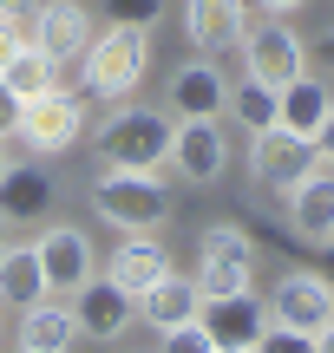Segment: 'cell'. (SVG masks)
Masks as SVG:
<instances>
[{"instance_id": "6da1fadb", "label": "cell", "mask_w": 334, "mask_h": 353, "mask_svg": "<svg viewBox=\"0 0 334 353\" xmlns=\"http://www.w3.org/2000/svg\"><path fill=\"white\" fill-rule=\"evenodd\" d=\"M144 72H151V33H138V26H105L79 52V85L105 105H125L144 85Z\"/></svg>"}, {"instance_id": "7a4b0ae2", "label": "cell", "mask_w": 334, "mask_h": 353, "mask_svg": "<svg viewBox=\"0 0 334 353\" xmlns=\"http://www.w3.org/2000/svg\"><path fill=\"white\" fill-rule=\"evenodd\" d=\"M92 210L118 229V236H157L170 223V190L157 170H105L92 183Z\"/></svg>"}, {"instance_id": "3957f363", "label": "cell", "mask_w": 334, "mask_h": 353, "mask_svg": "<svg viewBox=\"0 0 334 353\" xmlns=\"http://www.w3.org/2000/svg\"><path fill=\"white\" fill-rule=\"evenodd\" d=\"M92 151L105 157V170H164V157H170V118L157 112V105H131L125 99L99 125Z\"/></svg>"}, {"instance_id": "277c9868", "label": "cell", "mask_w": 334, "mask_h": 353, "mask_svg": "<svg viewBox=\"0 0 334 353\" xmlns=\"http://www.w3.org/2000/svg\"><path fill=\"white\" fill-rule=\"evenodd\" d=\"M197 294L204 301H223V294H256V242L236 223H210L204 249H197Z\"/></svg>"}, {"instance_id": "5b68a950", "label": "cell", "mask_w": 334, "mask_h": 353, "mask_svg": "<svg viewBox=\"0 0 334 353\" xmlns=\"http://www.w3.org/2000/svg\"><path fill=\"white\" fill-rule=\"evenodd\" d=\"M79 138H86V99H79V92L52 85V92H39V99L20 105L13 144H26L33 157H59V151H72Z\"/></svg>"}, {"instance_id": "8992f818", "label": "cell", "mask_w": 334, "mask_h": 353, "mask_svg": "<svg viewBox=\"0 0 334 353\" xmlns=\"http://www.w3.org/2000/svg\"><path fill=\"white\" fill-rule=\"evenodd\" d=\"M236 52H243V72L256 79V85H269V92H282L288 79L308 72V46H302V33H295L288 20H262V26H249Z\"/></svg>"}, {"instance_id": "52a82bcc", "label": "cell", "mask_w": 334, "mask_h": 353, "mask_svg": "<svg viewBox=\"0 0 334 353\" xmlns=\"http://www.w3.org/2000/svg\"><path fill=\"white\" fill-rule=\"evenodd\" d=\"M262 307H269L275 327H295V334H322L334 321V281L322 268H288L282 281H275L269 294H262Z\"/></svg>"}, {"instance_id": "ba28073f", "label": "cell", "mask_w": 334, "mask_h": 353, "mask_svg": "<svg viewBox=\"0 0 334 353\" xmlns=\"http://www.w3.org/2000/svg\"><path fill=\"white\" fill-rule=\"evenodd\" d=\"M315 164H322V157H315V138H295V131H282V125L249 138V176H256V190H269V196H288Z\"/></svg>"}, {"instance_id": "9c48e42d", "label": "cell", "mask_w": 334, "mask_h": 353, "mask_svg": "<svg viewBox=\"0 0 334 353\" xmlns=\"http://www.w3.org/2000/svg\"><path fill=\"white\" fill-rule=\"evenodd\" d=\"M170 170L184 176V183H217L223 170H230V138H223V118H177L170 125Z\"/></svg>"}, {"instance_id": "30bf717a", "label": "cell", "mask_w": 334, "mask_h": 353, "mask_svg": "<svg viewBox=\"0 0 334 353\" xmlns=\"http://www.w3.org/2000/svg\"><path fill=\"white\" fill-rule=\"evenodd\" d=\"M33 255H39V268H46V294L52 301H72L92 281V236L72 229V223H52L46 236L33 242Z\"/></svg>"}, {"instance_id": "8fae6325", "label": "cell", "mask_w": 334, "mask_h": 353, "mask_svg": "<svg viewBox=\"0 0 334 353\" xmlns=\"http://www.w3.org/2000/svg\"><path fill=\"white\" fill-rule=\"evenodd\" d=\"M26 39H33L52 65L79 59V52L92 46V13H86V0H39V7L26 13Z\"/></svg>"}, {"instance_id": "7c38bea8", "label": "cell", "mask_w": 334, "mask_h": 353, "mask_svg": "<svg viewBox=\"0 0 334 353\" xmlns=\"http://www.w3.org/2000/svg\"><path fill=\"white\" fill-rule=\"evenodd\" d=\"M249 33V0H184V46L217 59V52H236Z\"/></svg>"}, {"instance_id": "4fadbf2b", "label": "cell", "mask_w": 334, "mask_h": 353, "mask_svg": "<svg viewBox=\"0 0 334 353\" xmlns=\"http://www.w3.org/2000/svg\"><path fill=\"white\" fill-rule=\"evenodd\" d=\"M72 314H79V341H125L131 327H138V301H131L125 288H112L105 275H92L86 288L72 294Z\"/></svg>"}, {"instance_id": "5bb4252c", "label": "cell", "mask_w": 334, "mask_h": 353, "mask_svg": "<svg viewBox=\"0 0 334 353\" xmlns=\"http://www.w3.org/2000/svg\"><path fill=\"white\" fill-rule=\"evenodd\" d=\"M170 112L177 118H223V105H230V79H223L217 59H204V52H190V59L170 72Z\"/></svg>"}, {"instance_id": "9a60e30c", "label": "cell", "mask_w": 334, "mask_h": 353, "mask_svg": "<svg viewBox=\"0 0 334 353\" xmlns=\"http://www.w3.org/2000/svg\"><path fill=\"white\" fill-rule=\"evenodd\" d=\"M282 203H288V229H295L308 249H328V242H334V170L315 164Z\"/></svg>"}, {"instance_id": "2e32d148", "label": "cell", "mask_w": 334, "mask_h": 353, "mask_svg": "<svg viewBox=\"0 0 334 353\" xmlns=\"http://www.w3.org/2000/svg\"><path fill=\"white\" fill-rule=\"evenodd\" d=\"M170 268H177V262H170V249H164L157 236H125V242L112 249V262H105V281H112V288H125L131 301H138V294L157 288Z\"/></svg>"}, {"instance_id": "e0dca14e", "label": "cell", "mask_w": 334, "mask_h": 353, "mask_svg": "<svg viewBox=\"0 0 334 353\" xmlns=\"http://www.w3.org/2000/svg\"><path fill=\"white\" fill-rule=\"evenodd\" d=\"M52 196H59V190H52L46 170H39V157H33V164H7V170H0V223H7V229L39 223V216L52 210Z\"/></svg>"}, {"instance_id": "ac0fdd59", "label": "cell", "mask_w": 334, "mask_h": 353, "mask_svg": "<svg viewBox=\"0 0 334 353\" xmlns=\"http://www.w3.org/2000/svg\"><path fill=\"white\" fill-rule=\"evenodd\" d=\"M197 321L217 347H256V334L269 327V307H262V294H223V301H204Z\"/></svg>"}, {"instance_id": "d6986e66", "label": "cell", "mask_w": 334, "mask_h": 353, "mask_svg": "<svg viewBox=\"0 0 334 353\" xmlns=\"http://www.w3.org/2000/svg\"><path fill=\"white\" fill-rule=\"evenodd\" d=\"M197 314H204V294H197V281H190V275H177V268H170L157 288H144V294H138V321H144V327H157V334L190 327Z\"/></svg>"}, {"instance_id": "ffe728a7", "label": "cell", "mask_w": 334, "mask_h": 353, "mask_svg": "<svg viewBox=\"0 0 334 353\" xmlns=\"http://www.w3.org/2000/svg\"><path fill=\"white\" fill-rule=\"evenodd\" d=\"M13 347H39V353H72L79 347V314L72 301H33L20 307V334H13Z\"/></svg>"}, {"instance_id": "44dd1931", "label": "cell", "mask_w": 334, "mask_h": 353, "mask_svg": "<svg viewBox=\"0 0 334 353\" xmlns=\"http://www.w3.org/2000/svg\"><path fill=\"white\" fill-rule=\"evenodd\" d=\"M328 105H334V85L315 79V72H302V79H288V85L275 92V125L295 131V138H315L322 118H328Z\"/></svg>"}, {"instance_id": "7402d4cb", "label": "cell", "mask_w": 334, "mask_h": 353, "mask_svg": "<svg viewBox=\"0 0 334 353\" xmlns=\"http://www.w3.org/2000/svg\"><path fill=\"white\" fill-rule=\"evenodd\" d=\"M33 301H46V268H39V255H33V242H7L0 249V307H33Z\"/></svg>"}, {"instance_id": "603a6c76", "label": "cell", "mask_w": 334, "mask_h": 353, "mask_svg": "<svg viewBox=\"0 0 334 353\" xmlns=\"http://www.w3.org/2000/svg\"><path fill=\"white\" fill-rule=\"evenodd\" d=\"M0 85H7V92H13V99H20V105H26V99H39V92H52V85H59V65H52V59H46V52H39V46H33V39H26V46H20V52H13V59H7V65H0Z\"/></svg>"}, {"instance_id": "cb8c5ba5", "label": "cell", "mask_w": 334, "mask_h": 353, "mask_svg": "<svg viewBox=\"0 0 334 353\" xmlns=\"http://www.w3.org/2000/svg\"><path fill=\"white\" fill-rule=\"evenodd\" d=\"M223 112H230L236 125L256 138V131H269V125H275V92H269V85H256V79H243V85H230V105H223Z\"/></svg>"}, {"instance_id": "d4e9b609", "label": "cell", "mask_w": 334, "mask_h": 353, "mask_svg": "<svg viewBox=\"0 0 334 353\" xmlns=\"http://www.w3.org/2000/svg\"><path fill=\"white\" fill-rule=\"evenodd\" d=\"M170 0H99V20L105 26H138V33H151L157 20H164Z\"/></svg>"}, {"instance_id": "484cf974", "label": "cell", "mask_w": 334, "mask_h": 353, "mask_svg": "<svg viewBox=\"0 0 334 353\" xmlns=\"http://www.w3.org/2000/svg\"><path fill=\"white\" fill-rule=\"evenodd\" d=\"M249 353H315V334H295V327H275V321H269Z\"/></svg>"}, {"instance_id": "4316f807", "label": "cell", "mask_w": 334, "mask_h": 353, "mask_svg": "<svg viewBox=\"0 0 334 353\" xmlns=\"http://www.w3.org/2000/svg\"><path fill=\"white\" fill-rule=\"evenodd\" d=\"M217 341L204 334V321H190V327H170V334H157V353H210Z\"/></svg>"}, {"instance_id": "83f0119b", "label": "cell", "mask_w": 334, "mask_h": 353, "mask_svg": "<svg viewBox=\"0 0 334 353\" xmlns=\"http://www.w3.org/2000/svg\"><path fill=\"white\" fill-rule=\"evenodd\" d=\"M20 46H26V20H0V65H7Z\"/></svg>"}, {"instance_id": "f1b7e54d", "label": "cell", "mask_w": 334, "mask_h": 353, "mask_svg": "<svg viewBox=\"0 0 334 353\" xmlns=\"http://www.w3.org/2000/svg\"><path fill=\"white\" fill-rule=\"evenodd\" d=\"M315 157H322V170H334V105H328L322 131H315Z\"/></svg>"}, {"instance_id": "f546056e", "label": "cell", "mask_w": 334, "mask_h": 353, "mask_svg": "<svg viewBox=\"0 0 334 353\" xmlns=\"http://www.w3.org/2000/svg\"><path fill=\"white\" fill-rule=\"evenodd\" d=\"M13 125H20V99L0 85V138H13Z\"/></svg>"}, {"instance_id": "4dcf8cb0", "label": "cell", "mask_w": 334, "mask_h": 353, "mask_svg": "<svg viewBox=\"0 0 334 353\" xmlns=\"http://www.w3.org/2000/svg\"><path fill=\"white\" fill-rule=\"evenodd\" d=\"M256 7L269 13V20H288V13H302V7H308V0H256Z\"/></svg>"}, {"instance_id": "1f68e13d", "label": "cell", "mask_w": 334, "mask_h": 353, "mask_svg": "<svg viewBox=\"0 0 334 353\" xmlns=\"http://www.w3.org/2000/svg\"><path fill=\"white\" fill-rule=\"evenodd\" d=\"M33 7H39V0H0V20H26Z\"/></svg>"}, {"instance_id": "d6a6232c", "label": "cell", "mask_w": 334, "mask_h": 353, "mask_svg": "<svg viewBox=\"0 0 334 353\" xmlns=\"http://www.w3.org/2000/svg\"><path fill=\"white\" fill-rule=\"evenodd\" d=\"M315 353H334V321H328L322 334H315Z\"/></svg>"}, {"instance_id": "836d02e7", "label": "cell", "mask_w": 334, "mask_h": 353, "mask_svg": "<svg viewBox=\"0 0 334 353\" xmlns=\"http://www.w3.org/2000/svg\"><path fill=\"white\" fill-rule=\"evenodd\" d=\"M315 52H322V65H334V26L322 33V46H315Z\"/></svg>"}, {"instance_id": "e575fe53", "label": "cell", "mask_w": 334, "mask_h": 353, "mask_svg": "<svg viewBox=\"0 0 334 353\" xmlns=\"http://www.w3.org/2000/svg\"><path fill=\"white\" fill-rule=\"evenodd\" d=\"M322 255H328V268H322V275H328V281H334V242H328V249H322Z\"/></svg>"}, {"instance_id": "d590c367", "label": "cell", "mask_w": 334, "mask_h": 353, "mask_svg": "<svg viewBox=\"0 0 334 353\" xmlns=\"http://www.w3.org/2000/svg\"><path fill=\"white\" fill-rule=\"evenodd\" d=\"M7 144H13V138H0V170H7V164H13V157H7Z\"/></svg>"}, {"instance_id": "8d00e7d4", "label": "cell", "mask_w": 334, "mask_h": 353, "mask_svg": "<svg viewBox=\"0 0 334 353\" xmlns=\"http://www.w3.org/2000/svg\"><path fill=\"white\" fill-rule=\"evenodd\" d=\"M0 347H7V307H0Z\"/></svg>"}, {"instance_id": "74e56055", "label": "cell", "mask_w": 334, "mask_h": 353, "mask_svg": "<svg viewBox=\"0 0 334 353\" xmlns=\"http://www.w3.org/2000/svg\"><path fill=\"white\" fill-rule=\"evenodd\" d=\"M210 353H249V347H210Z\"/></svg>"}, {"instance_id": "f35d334b", "label": "cell", "mask_w": 334, "mask_h": 353, "mask_svg": "<svg viewBox=\"0 0 334 353\" xmlns=\"http://www.w3.org/2000/svg\"><path fill=\"white\" fill-rule=\"evenodd\" d=\"M0 249H7V223H0Z\"/></svg>"}, {"instance_id": "ab89813d", "label": "cell", "mask_w": 334, "mask_h": 353, "mask_svg": "<svg viewBox=\"0 0 334 353\" xmlns=\"http://www.w3.org/2000/svg\"><path fill=\"white\" fill-rule=\"evenodd\" d=\"M13 353H39V347H13Z\"/></svg>"}]
</instances>
